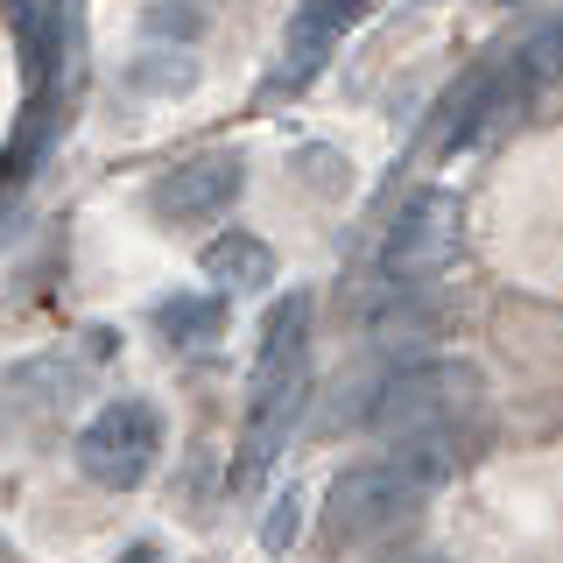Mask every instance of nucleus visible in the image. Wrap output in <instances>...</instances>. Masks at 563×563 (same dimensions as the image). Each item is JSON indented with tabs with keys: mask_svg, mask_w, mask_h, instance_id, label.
<instances>
[{
	"mask_svg": "<svg viewBox=\"0 0 563 563\" xmlns=\"http://www.w3.org/2000/svg\"><path fill=\"white\" fill-rule=\"evenodd\" d=\"M163 457V416L148 401H106V409L78 430V472L106 493H134Z\"/></svg>",
	"mask_w": 563,
	"mask_h": 563,
	"instance_id": "4",
	"label": "nucleus"
},
{
	"mask_svg": "<svg viewBox=\"0 0 563 563\" xmlns=\"http://www.w3.org/2000/svg\"><path fill=\"white\" fill-rule=\"evenodd\" d=\"M240 155H190V163H176L163 184H155V211H163L169 225H205V219H219L225 205L240 198Z\"/></svg>",
	"mask_w": 563,
	"mask_h": 563,
	"instance_id": "6",
	"label": "nucleus"
},
{
	"mask_svg": "<svg viewBox=\"0 0 563 563\" xmlns=\"http://www.w3.org/2000/svg\"><path fill=\"white\" fill-rule=\"evenodd\" d=\"M465 457H472V430H437V437L387 444L380 457L345 465L339 479H331L317 528H324V542H339V550H352V542H380L387 528L416 521L422 500L444 493L457 472H465Z\"/></svg>",
	"mask_w": 563,
	"mask_h": 563,
	"instance_id": "1",
	"label": "nucleus"
},
{
	"mask_svg": "<svg viewBox=\"0 0 563 563\" xmlns=\"http://www.w3.org/2000/svg\"><path fill=\"white\" fill-rule=\"evenodd\" d=\"M472 409H479V374L465 360H409V366H380L360 430L387 437V444H409V437L465 430Z\"/></svg>",
	"mask_w": 563,
	"mask_h": 563,
	"instance_id": "2",
	"label": "nucleus"
},
{
	"mask_svg": "<svg viewBox=\"0 0 563 563\" xmlns=\"http://www.w3.org/2000/svg\"><path fill=\"white\" fill-rule=\"evenodd\" d=\"M296 507H303L296 493H282V500H275V521L261 528V542H268V550H289V536H296Z\"/></svg>",
	"mask_w": 563,
	"mask_h": 563,
	"instance_id": "12",
	"label": "nucleus"
},
{
	"mask_svg": "<svg viewBox=\"0 0 563 563\" xmlns=\"http://www.w3.org/2000/svg\"><path fill=\"white\" fill-rule=\"evenodd\" d=\"M219 324H225V303H211V296H176V303L155 310V331L169 345H205L219 339Z\"/></svg>",
	"mask_w": 563,
	"mask_h": 563,
	"instance_id": "10",
	"label": "nucleus"
},
{
	"mask_svg": "<svg viewBox=\"0 0 563 563\" xmlns=\"http://www.w3.org/2000/svg\"><path fill=\"white\" fill-rule=\"evenodd\" d=\"M310 401V374H289V380H254V401H246V430H240V457H233V486H254L261 472L282 457L296 416Z\"/></svg>",
	"mask_w": 563,
	"mask_h": 563,
	"instance_id": "5",
	"label": "nucleus"
},
{
	"mask_svg": "<svg viewBox=\"0 0 563 563\" xmlns=\"http://www.w3.org/2000/svg\"><path fill=\"white\" fill-rule=\"evenodd\" d=\"M303 176H310V184H324V190H339V184H345V155H331V148H303Z\"/></svg>",
	"mask_w": 563,
	"mask_h": 563,
	"instance_id": "11",
	"label": "nucleus"
},
{
	"mask_svg": "<svg viewBox=\"0 0 563 563\" xmlns=\"http://www.w3.org/2000/svg\"><path fill=\"white\" fill-rule=\"evenodd\" d=\"M198 268H205L211 289L246 296V289H268V282H275V246L254 240V233H211L205 254H198Z\"/></svg>",
	"mask_w": 563,
	"mask_h": 563,
	"instance_id": "9",
	"label": "nucleus"
},
{
	"mask_svg": "<svg viewBox=\"0 0 563 563\" xmlns=\"http://www.w3.org/2000/svg\"><path fill=\"white\" fill-rule=\"evenodd\" d=\"M457 240H465V211H457L451 190H416L401 205V219L387 225L380 240V289L409 296L422 282H437L457 261Z\"/></svg>",
	"mask_w": 563,
	"mask_h": 563,
	"instance_id": "3",
	"label": "nucleus"
},
{
	"mask_svg": "<svg viewBox=\"0 0 563 563\" xmlns=\"http://www.w3.org/2000/svg\"><path fill=\"white\" fill-rule=\"evenodd\" d=\"M289 374H310V296L303 289L275 296L268 324H261V360H254V380H289Z\"/></svg>",
	"mask_w": 563,
	"mask_h": 563,
	"instance_id": "8",
	"label": "nucleus"
},
{
	"mask_svg": "<svg viewBox=\"0 0 563 563\" xmlns=\"http://www.w3.org/2000/svg\"><path fill=\"white\" fill-rule=\"evenodd\" d=\"M360 14H366V0H303L289 35H282V85L317 78V64L339 49V35L360 22Z\"/></svg>",
	"mask_w": 563,
	"mask_h": 563,
	"instance_id": "7",
	"label": "nucleus"
}]
</instances>
